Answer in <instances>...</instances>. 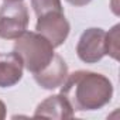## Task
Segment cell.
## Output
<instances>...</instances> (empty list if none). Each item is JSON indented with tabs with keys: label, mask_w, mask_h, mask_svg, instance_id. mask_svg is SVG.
I'll return each instance as SVG.
<instances>
[{
	"label": "cell",
	"mask_w": 120,
	"mask_h": 120,
	"mask_svg": "<svg viewBox=\"0 0 120 120\" xmlns=\"http://www.w3.org/2000/svg\"><path fill=\"white\" fill-rule=\"evenodd\" d=\"M59 93L74 112H92L109 105L113 98V83L102 74L81 69L68 74Z\"/></svg>",
	"instance_id": "1"
},
{
	"label": "cell",
	"mask_w": 120,
	"mask_h": 120,
	"mask_svg": "<svg viewBox=\"0 0 120 120\" xmlns=\"http://www.w3.org/2000/svg\"><path fill=\"white\" fill-rule=\"evenodd\" d=\"M13 51L21 58L24 68L33 75L44 71L55 55L52 44L37 31H26L17 37Z\"/></svg>",
	"instance_id": "2"
},
{
	"label": "cell",
	"mask_w": 120,
	"mask_h": 120,
	"mask_svg": "<svg viewBox=\"0 0 120 120\" xmlns=\"http://www.w3.org/2000/svg\"><path fill=\"white\" fill-rule=\"evenodd\" d=\"M28 7L21 2H4L0 6V38L16 40L27 31Z\"/></svg>",
	"instance_id": "3"
},
{
	"label": "cell",
	"mask_w": 120,
	"mask_h": 120,
	"mask_svg": "<svg viewBox=\"0 0 120 120\" xmlns=\"http://www.w3.org/2000/svg\"><path fill=\"white\" fill-rule=\"evenodd\" d=\"M35 30L38 34L45 37L54 48H58L67 41L71 31V26L64 11H49L37 17Z\"/></svg>",
	"instance_id": "4"
},
{
	"label": "cell",
	"mask_w": 120,
	"mask_h": 120,
	"mask_svg": "<svg viewBox=\"0 0 120 120\" xmlns=\"http://www.w3.org/2000/svg\"><path fill=\"white\" fill-rule=\"evenodd\" d=\"M78 58L85 64H96L106 55V31L99 27L86 28L76 45Z\"/></svg>",
	"instance_id": "5"
},
{
	"label": "cell",
	"mask_w": 120,
	"mask_h": 120,
	"mask_svg": "<svg viewBox=\"0 0 120 120\" xmlns=\"http://www.w3.org/2000/svg\"><path fill=\"white\" fill-rule=\"evenodd\" d=\"M33 76H34L35 82L42 89L52 90L56 88H61L62 83L65 82V79L68 76V65L61 55L55 54L51 64L44 71H41L40 74H35Z\"/></svg>",
	"instance_id": "6"
},
{
	"label": "cell",
	"mask_w": 120,
	"mask_h": 120,
	"mask_svg": "<svg viewBox=\"0 0 120 120\" xmlns=\"http://www.w3.org/2000/svg\"><path fill=\"white\" fill-rule=\"evenodd\" d=\"M24 65L21 58L13 52H0V88H11L23 78Z\"/></svg>",
	"instance_id": "7"
},
{
	"label": "cell",
	"mask_w": 120,
	"mask_h": 120,
	"mask_svg": "<svg viewBox=\"0 0 120 120\" xmlns=\"http://www.w3.org/2000/svg\"><path fill=\"white\" fill-rule=\"evenodd\" d=\"M75 116L74 109L69 102L59 93L44 99L35 109L34 117H48V119H72Z\"/></svg>",
	"instance_id": "8"
},
{
	"label": "cell",
	"mask_w": 120,
	"mask_h": 120,
	"mask_svg": "<svg viewBox=\"0 0 120 120\" xmlns=\"http://www.w3.org/2000/svg\"><path fill=\"white\" fill-rule=\"evenodd\" d=\"M31 6L37 17L49 11H64L61 0H31Z\"/></svg>",
	"instance_id": "9"
},
{
	"label": "cell",
	"mask_w": 120,
	"mask_h": 120,
	"mask_svg": "<svg viewBox=\"0 0 120 120\" xmlns=\"http://www.w3.org/2000/svg\"><path fill=\"white\" fill-rule=\"evenodd\" d=\"M119 28L120 24H116L109 33H106V55L112 56L113 59H119Z\"/></svg>",
	"instance_id": "10"
},
{
	"label": "cell",
	"mask_w": 120,
	"mask_h": 120,
	"mask_svg": "<svg viewBox=\"0 0 120 120\" xmlns=\"http://www.w3.org/2000/svg\"><path fill=\"white\" fill-rule=\"evenodd\" d=\"M67 2H68L69 4L75 6V7H83V6L89 4L92 0H67Z\"/></svg>",
	"instance_id": "11"
},
{
	"label": "cell",
	"mask_w": 120,
	"mask_h": 120,
	"mask_svg": "<svg viewBox=\"0 0 120 120\" xmlns=\"http://www.w3.org/2000/svg\"><path fill=\"white\" fill-rule=\"evenodd\" d=\"M6 114H7V107H6L4 102L0 100V120H3L6 117Z\"/></svg>",
	"instance_id": "12"
},
{
	"label": "cell",
	"mask_w": 120,
	"mask_h": 120,
	"mask_svg": "<svg viewBox=\"0 0 120 120\" xmlns=\"http://www.w3.org/2000/svg\"><path fill=\"white\" fill-rule=\"evenodd\" d=\"M4 2H21V0H4Z\"/></svg>",
	"instance_id": "13"
}]
</instances>
